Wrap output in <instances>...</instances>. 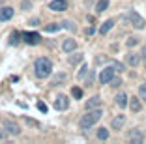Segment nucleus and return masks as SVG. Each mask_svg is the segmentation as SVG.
I'll use <instances>...</instances> for the list:
<instances>
[{
  "label": "nucleus",
  "mask_w": 146,
  "mask_h": 144,
  "mask_svg": "<svg viewBox=\"0 0 146 144\" xmlns=\"http://www.w3.org/2000/svg\"><path fill=\"white\" fill-rule=\"evenodd\" d=\"M43 30H45V32H49V34H52V32H58V30H62V25H60V23H51V25L43 26Z\"/></svg>",
  "instance_id": "6ab92c4d"
},
{
  "label": "nucleus",
  "mask_w": 146,
  "mask_h": 144,
  "mask_svg": "<svg viewBox=\"0 0 146 144\" xmlns=\"http://www.w3.org/2000/svg\"><path fill=\"white\" fill-rule=\"evenodd\" d=\"M98 139L99 140H107L109 139V129L107 127H99L98 129Z\"/></svg>",
  "instance_id": "412c9836"
},
{
  "label": "nucleus",
  "mask_w": 146,
  "mask_h": 144,
  "mask_svg": "<svg viewBox=\"0 0 146 144\" xmlns=\"http://www.w3.org/2000/svg\"><path fill=\"white\" fill-rule=\"evenodd\" d=\"M68 107H69V99L66 98L64 94H60V96L56 98V101H54V109L56 110H68Z\"/></svg>",
  "instance_id": "6e6552de"
},
{
  "label": "nucleus",
  "mask_w": 146,
  "mask_h": 144,
  "mask_svg": "<svg viewBox=\"0 0 146 144\" xmlns=\"http://www.w3.org/2000/svg\"><path fill=\"white\" fill-rule=\"evenodd\" d=\"M21 36L23 34H19V32H11V34H9V45H17V43L21 41V39H19Z\"/></svg>",
  "instance_id": "4be33fe9"
},
{
  "label": "nucleus",
  "mask_w": 146,
  "mask_h": 144,
  "mask_svg": "<svg viewBox=\"0 0 146 144\" xmlns=\"http://www.w3.org/2000/svg\"><path fill=\"white\" fill-rule=\"evenodd\" d=\"M62 49H64V52H73L75 49H77V41L71 38L64 39V43H62Z\"/></svg>",
  "instance_id": "ddd939ff"
},
{
  "label": "nucleus",
  "mask_w": 146,
  "mask_h": 144,
  "mask_svg": "<svg viewBox=\"0 0 146 144\" xmlns=\"http://www.w3.org/2000/svg\"><path fill=\"white\" fill-rule=\"evenodd\" d=\"M124 125H125V116L124 114H118L116 118H112V122H111V127H112V129H116V131L122 129Z\"/></svg>",
  "instance_id": "f8f14e48"
},
{
  "label": "nucleus",
  "mask_w": 146,
  "mask_h": 144,
  "mask_svg": "<svg viewBox=\"0 0 146 144\" xmlns=\"http://www.w3.org/2000/svg\"><path fill=\"white\" fill-rule=\"evenodd\" d=\"M28 25H30V26H38L39 25V19H30V21H28Z\"/></svg>",
  "instance_id": "c9c22d12"
},
{
  "label": "nucleus",
  "mask_w": 146,
  "mask_h": 144,
  "mask_svg": "<svg viewBox=\"0 0 146 144\" xmlns=\"http://www.w3.org/2000/svg\"><path fill=\"white\" fill-rule=\"evenodd\" d=\"M127 139L131 140L133 144H141L142 140H144V135H142L139 129H133V131H129V133H127Z\"/></svg>",
  "instance_id": "1a4fd4ad"
},
{
  "label": "nucleus",
  "mask_w": 146,
  "mask_h": 144,
  "mask_svg": "<svg viewBox=\"0 0 146 144\" xmlns=\"http://www.w3.org/2000/svg\"><path fill=\"white\" fill-rule=\"evenodd\" d=\"M125 62H127V66H131V68H137L139 64H141V54H137V52H129V54L125 56Z\"/></svg>",
  "instance_id": "9d476101"
},
{
  "label": "nucleus",
  "mask_w": 146,
  "mask_h": 144,
  "mask_svg": "<svg viewBox=\"0 0 146 144\" xmlns=\"http://www.w3.org/2000/svg\"><path fill=\"white\" fill-rule=\"evenodd\" d=\"M94 77H96V71H94V69H90V75H88V79H86V84H88V86H92Z\"/></svg>",
  "instance_id": "7c9ffc66"
},
{
  "label": "nucleus",
  "mask_w": 146,
  "mask_h": 144,
  "mask_svg": "<svg viewBox=\"0 0 146 144\" xmlns=\"http://www.w3.org/2000/svg\"><path fill=\"white\" fill-rule=\"evenodd\" d=\"M122 19H124L129 26H133V28H137V30H144V26H146V21L141 17V15H139L137 11H135V9L125 11L124 15H122Z\"/></svg>",
  "instance_id": "7ed1b4c3"
},
{
  "label": "nucleus",
  "mask_w": 146,
  "mask_h": 144,
  "mask_svg": "<svg viewBox=\"0 0 146 144\" xmlns=\"http://www.w3.org/2000/svg\"><path fill=\"white\" fill-rule=\"evenodd\" d=\"M4 129L9 133V135H13V137L21 135V127H19L15 122H11V120H4Z\"/></svg>",
  "instance_id": "39448f33"
},
{
  "label": "nucleus",
  "mask_w": 146,
  "mask_h": 144,
  "mask_svg": "<svg viewBox=\"0 0 146 144\" xmlns=\"http://www.w3.org/2000/svg\"><path fill=\"white\" fill-rule=\"evenodd\" d=\"M99 107H101V98H99V96H94V98H90L88 101H86V110L99 109Z\"/></svg>",
  "instance_id": "2eb2a0df"
},
{
  "label": "nucleus",
  "mask_w": 146,
  "mask_h": 144,
  "mask_svg": "<svg viewBox=\"0 0 146 144\" xmlns=\"http://www.w3.org/2000/svg\"><path fill=\"white\" fill-rule=\"evenodd\" d=\"M112 66H114V69H116V71H118V73L125 71V66H124V64H122V62H112Z\"/></svg>",
  "instance_id": "cd10ccee"
},
{
  "label": "nucleus",
  "mask_w": 146,
  "mask_h": 144,
  "mask_svg": "<svg viewBox=\"0 0 146 144\" xmlns=\"http://www.w3.org/2000/svg\"><path fill=\"white\" fill-rule=\"evenodd\" d=\"M94 32H96V28H94V26H90V28L86 30V34H88V36H92V34H94Z\"/></svg>",
  "instance_id": "e433bc0d"
},
{
  "label": "nucleus",
  "mask_w": 146,
  "mask_h": 144,
  "mask_svg": "<svg viewBox=\"0 0 146 144\" xmlns=\"http://www.w3.org/2000/svg\"><path fill=\"white\" fill-rule=\"evenodd\" d=\"M125 45H127L129 49H133V47H137V45H139V38H127Z\"/></svg>",
  "instance_id": "a878e982"
},
{
  "label": "nucleus",
  "mask_w": 146,
  "mask_h": 144,
  "mask_svg": "<svg viewBox=\"0 0 146 144\" xmlns=\"http://www.w3.org/2000/svg\"><path fill=\"white\" fill-rule=\"evenodd\" d=\"M4 139H6V135H4L2 131H0V140H4Z\"/></svg>",
  "instance_id": "4c0bfd02"
},
{
  "label": "nucleus",
  "mask_w": 146,
  "mask_h": 144,
  "mask_svg": "<svg viewBox=\"0 0 146 144\" xmlns=\"http://www.w3.org/2000/svg\"><path fill=\"white\" fill-rule=\"evenodd\" d=\"M82 60V54H75V56H71V58H69V64H73V66H75V64H79Z\"/></svg>",
  "instance_id": "c756f323"
},
{
  "label": "nucleus",
  "mask_w": 146,
  "mask_h": 144,
  "mask_svg": "<svg viewBox=\"0 0 146 144\" xmlns=\"http://www.w3.org/2000/svg\"><path fill=\"white\" fill-rule=\"evenodd\" d=\"M111 86H112V88H118V86H122V79H120V77H112Z\"/></svg>",
  "instance_id": "bb28decb"
},
{
  "label": "nucleus",
  "mask_w": 146,
  "mask_h": 144,
  "mask_svg": "<svg viewBox=\"0 0 146 144\" xmlns=\"http://www.w3.org/2000/svg\"><path fill=\"white\" fill-rule=\"evenodd\" d=\"M2 2H4V0H0V4H2Z\"/></svg>",
  "instance_id": "58836bf2"
},
{
  "label": "nucleus",
  "mask_w": 146,
  "mask_h": 144,
  "mask_svg": "<svg viewBox=\"0 0 146 144\" xmlns=\"http://www.w3.org/2000/svg\"><path fill=\"white\" fill-rule=\"evenodd\" d=\"M139 98H141V101H146V82L139 86Z\"/></svg>",
  "instance_id": "393cba45"
},
{
  "label": "nucleus",
  "mask_w": 146,
  "mask_h": 144,
  "mask_svg": "<svg viewBox=\"0 0 146 144\" xmlns=\"http://www.w3.org/2000/svg\"><path fill=\"white\" fill-rule=\"evenodd\" d=\"M13 17V8H9V6H6V8H0V21H9V19Z\"/></svg>",
  "instance_id": "4468645a"
},
{
  "label": "nucleus",
  "mask_w": 146,
  "mask_h": 144,
  "mask_svg": "<svg viewBox=\"0 0 146 144\" xmlns=\"http://www.w3.org/2000/svg\"><path fill=\"white\" fill-rule=\"evenodd\" d=\"M127 105H129V109L133 110V112H141V109H142L141 98H131V101H129Z\"/></svg>",
  "instance_id": "f3484780"
},
{
  "label": "nucleus",
  "mask_w": 146,
  "mask_h": 144,
  "mask_svg": "<svg viewBox=\"0 0 146 144\" xmlns=\"http://www.w3.org/2000/svg\"><path fill=\"white\" fill-rule=\"evenodd\" d=\"M25 122L28 123V125H34V127H38V125H39V123L36 122V120H32V118H25Z\"/></svg>",
  "instance_id": "72a5a7b5"
},
{
  "label": "nucleus",
  "mask_w": 146,
  "mask_h": 144,
  "mask_svg": "<svg viewBox=\"0 0 146 144\" xmlns=\"http://www.w3.org/2000/svg\"><path fill=\"white\" fill-rule=\"evenodd\" d=\"M114 101H116V105L120 107V109H125V107H127V96H125V94H118V96L114 98Z\"/></svg>",
  "instance_id": "a211bd4d"
},
{
  "label": "nucleus",
  "mask_w": 146,
  "mask_h": 144,
  "mask_svg": "<svg viewBox=\"0 0 146 144\" xmlns=\"http://www.w3.org/2000/svg\"><path fill=\"white\" fill-rule=\"evenodd\" d=\"M66 81H68V75H66L64 71H62V73H56V75L51 79V86H62Z\"/></svg>",
  "instance_id": "9b49d317"
},
{
  "label": "nucleus",
  "mask_w": 146,
  "mask_h": 144,
  "mask_svg": "<svg viewBox=\"0 0 146 144\" xmlns=\"http://www.w3.org/2000/svg\"><path fill=\"white\" fill-rule=\"evenodd\" d=\"M101 116H103V110H101V107H99V109H90V110H86V114H82V118L79 120V129H82V131H88L90 127H94L96 123L101 120Z\"/></svg>",
  "instance_id": "f257e3e1"
},
{
  "label": "nucleus",
  "mask_w": 146,
  "mask_h": 144,
  "mask_svg": "<svg viewBox=\"0 0 146 144\" xmlns=\"http://www.w3.org/2000/svg\"><path fill=\"white\" fill-rule=\"evenodd\" d=\"M60 25H62V28H66V30H73V32H75V23H73V21H62Z\"/></svg>",
  "instance_id": "b1692460"
},
{
  "label": "nucleus",
  "mask_w": 146,
  "mask_h": 144,
  "mask_svg": "<svg viewBox=\"0 0 146 144\" xmlns=\"http://www.w3.org/2000/svg\"><path fill=\"white\" fill-rule=\"evenodd\" d=\"M68 0H52V2H49V9L51 11H66L68 9Z\"/></svg>",
  "instance_id": "423d86ee"
},
{
  "label": "nucleus",
  "mask_w": 146,
  "mask_h": 144,
  "mask_svg": "<svg viewBox=\"0 0 146 144\" xmlns=\"http://www.w3.org/2000/svg\"><path fill=\"white\" fill-rule=\"evenodd\" d=\"M71 96L75 99H82V90L79 88V86H73V90H71Z\"/></svg>",
  "instance_id": "5701e85b"
},
{
  "label": "nucleus",
  "mask_w": 146,
  "mask_h": 144,
  "mask_svg": "<svg viewBox=\"0 0 146 144\" xmlns=\"http://www.w3.org/2000/svg\"><path fill=\"white\" fill-rule=\"evenodd\" d=\"M34 73H36V77H39V79H47V77L52 73V62L47 58V56L38 58L34 62Z\"/></svg>",
  "instance_id": "f03ea898"
},
{
  "label": "nucleus",
  "mask_w": 146,
  "mask_h": 144,
  "mask_svg": "<svg viewBox=\"0 0 146 144\" xmlns=\"http://www.w3.org/2000/svg\"><path fill=\"white\" fill-rule=\"evenodd\" d=\"M38 109H39V112H43V114H47V112H49V107L45 105V103H38Z\"/></svg>",
  "instance_id": "2f4dec72"
},
{
  "label": "nucleus",
  "mask_w": 146,
  "mask_h": 144,
  "mask_svg": "<svg viewBox=\"0 0 146 144\" xmlns=\"http://www.w3.org/2000/svg\"><path fill=\"white\" fill-rule=\"evenodd\" d=\"M21 8L23 9H30L32 8V2H30V0H23V2H21Z\"/></svg>",
  "instance_id": "473e14b6"
},
{
  "label": "nucleus",
  "mask_w": 146,
  "mask_h": 144,
  "mask_svg": "<svg viewBox=\"0 0 146 144\" xmlns=\"http://www.w3.org/2000/svg\"><path fill=\"white\" fill-rule=\"evenodd\" d=\"M23 39H25V43H28V45H39L41 36L36 34V32H25V34H23Z\"/></svg>",
  "instance_id": "0eeeda50"
},
{
  "label": "nucleus",
  "mask_w": 146,
  "mask_h": 144,
  "mask_svg": "<svg viewBox=\"0 0 146 144\" xmlns=\"http://www.w3.org/2000/svg\"><path fill=\"white\" fill-rule=\"evenodd\" d=\"M114 25H116V19H109V21H105L103 25L99 26V34H101V36H105V34H107V32H109V30H111Z\"/></svg>",
  "instance_id": "dca6fc26"
},
{
  "label": "nucleus",
  "mask_w": 146,
  "mask_h": 144,
  "mask_svg": "<svg viewBox=\"0 0 146 144\" xmlns=\"http://www.w3.org/2000/svg\"><path fill=\"white\" fill-rule=\"evenodd\" d=\"M114 73H116L114 66H107V68H103L101 73H99V82H101V84H109V82L112 81Z\"/></svg>",
  "instance_id": "20e7f679"
},
{
  "label": "nucleus",
  "mask_w": 146,
  "mask_h": 144,
  "mask_svg": "<svg viewBox=\"0 0 146 144\" xmlns=\"http://www.w3.org/2000/svg\"><path fill=\"white\" fill-rule=\"evenodd\" d=\"M107 8H109V0H99L98 4H96V13L99 15V13H103Z\"/></svg>",
  "instance_id": "aec40b11"
},
{
  "label": "nucleus",
  "mask_w": 146,
  "mask_h": 144,
  "mask_svg": "<svg viewBox=\"0 0 146 144\" xmlns=\"http://www.w3.org/2000/svg\"><path fill=\"white\" fill-rule=\"evenodd\" d=\"M141 58L144 60V64H146V45H144V47L141 49Z\"/></svg>",
  "instance_id": "f704fd0d"
},
{
  "label": "nucleus",
  "mask_w": 146,
  "mask_h": 144,
  "mask_svg": "<svg viewBox=\"0 0 146 144\" xmlns=\"http://www.w3.org/2000/svg\"><path fill=\"white\" fill-rule=\"evenodd\" d=\"M86 71H88V66H86V64H82V66H81V71H79V79H84V77H86Z\"/></svg>",
  "instance_id": "c85d7f7f"
}]
</instances>
